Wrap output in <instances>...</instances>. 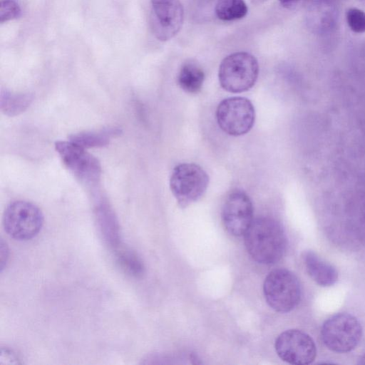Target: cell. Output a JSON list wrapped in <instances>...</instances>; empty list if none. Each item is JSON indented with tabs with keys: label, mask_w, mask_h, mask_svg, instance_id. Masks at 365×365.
<instances>
[{
	"label": "cell",
	"mask_w": 365,
	"mask_h": 365,
	"mask_svg": "<svg viewBox=\"0 0 365 365\" xmlns=\"http://www.w3.org/2000/svg\"><path fill=\"white\" fill-rule=\"evenodd\" d=\"M96 215L102 230L111 244L118 242L117 222L112 210L106 204H101L96 208Z\"/></svg>",
	"instance_id": "17"
},
{
	"label": "cell",
	"mask_w": 365,
	"mask_h": 365,
	"mask_svg": "<svg viewBox=\"0 0 365 365\" xmlns=\"http://www.w3.org/2000/svg\"><path fill=\"white\" fill-rule=\"evenodd\" d=\"M205 80L202 68L195 62L187 61L181 66L178 75V83L185 92L198 93Z\"/></svg>",
	"instance_id": "13"
},
{
	"label": "cell",
	"mask_w": 365,
	"mask_h": 365,
	"mask_svg": "<svg viewBox=\"0 0 365 365\" xmlns=\"http://www.w3.org/2000/svg\"><path fill=\"white\" fill-rule=\"evenodd\" d=\"M222 221L230 235H245L253 221V205L247 193L235 190L227 196L222 209Z\"/></svg>",
	"instance_id": "11"
},
{
	"label": "cell",
	"mask_w": 365,
	"mask_h": 365,
	"mask_svg": "<svg viewBox=\"0 0 365 365\" xmlns=\"http://www.w3.org/2000/svg\"><path fill=\"white\" fill-rule=\"evenodd\" d=\"M117 257L121 267L130 274L140 277L143 274V264L133 252L128 250H122L117 252Z\"/></svg>",
	"instance_id": "18"
},
{
	"label": "cell",
	"mask_w": 365,
	"mask_h": 365,
	"mask_svg": "<svg viewBox=\"0 0 365 365\" xmlns=\"http://www.w3.org/2000/svg\"><path fill=\"white\" fill-rule=\"evenodd\" d=\"M21 15V9L15 0H1L0 22L4 23L18 18Z\"/></svg>",
	"instance_id": "20"
},
{
	"label": "cell",
	"mask_w": 365,
	"mask_h": 365,
	"mask_svg": "<svg viewBox=\"0 0 365 365\" xmlns=\"http://www.w3.org/2000/svg\"><path fill=\"white\" fill-rule=\"evenodd\" d=\"M263 293L268 305L274 311L286 313L299 303L302 294L297 276L286 269H276L265 277Z\"/></svg>",
	"instance_id": "3"
},
{
	"label": "cell",
	"mask_w": 365,
	"mask_h": 365,
	"mask_svg": "<svg viewBox=\"0 0 365 365\" xmlns=\"http://www.w3.org/2000/svg\"><path fill=\"white\" fill-rule=\"evenodd\" d=\"M118 128H107L100 131L81 132L71 135L69 140L84 148H101L108 145L110 138L119 135Z\"/></svg>",
	"instance_id": "15"
},
{
	"label": "cell",
	"mask_w": 365,
	"mask_h": 365,
	"mask_svg": "<svg viewBox=\"0 0 365 365\" xmlns=\"http://www.w3.org/2000/svg\"><path fill=\"white\" fill-rule=\"evenodd\" d=\"M274 348L278 356L290 364H312L317 355L314 340L299 329H288L276 339Z\"/></svg>",
	"instance_id": "9"
},
{
	"label": "cell",
	"mask_w": 365,
	"mask_h": 365,
	"mask_svg": "<svg viewBox=\"0 0 365 365\" xmlns=\"http://www.w3.org/2000/svg\"><path fill=\"white\" fill-rule=\"evenodd\" d=\"M43 216L34 204L16 200L11 202L3 215V225L6 233L17 240H28L34 237L41 230Z\"/></svg>",
	"instance_id": "5"
},
{
	"label": "cell",
	"mask_w": 365,
	"mask_h": 365,
	"mask_svg": "<svg viewBox=\"0 0 365 365\" xmlns=\"http://www.w3.org/2000/svg\"><path fill=\"white\" fill-rule=\"evenodd\" d=\"M321 334L324 344L330 350L346 353L358 345L362 336V329L355 317L338 313L324 323Z\"/></svg>",
	"instance_id": "6"
},
{
	"label": "cell",
	"mask_w": 365,
	"mask_h": 365,
	"mask_svg": "<svg viewBox=\"0 0 365 365\" xmlns=\"http://www.w3.org/2000/svg\"><path fill=\"white\" fill-rule=\"evenodd\" d=\"M33 98V95L29 93H13L2 90L0 94L1 110L9 116L17 115L29 107Z\"/></svg>",
	"instance_id": "14"
},
{
	"label": "cell",
	"mask_w": 365,
	"mask_h": 365,
	"mask_svg": "<svg viewBox=\"0 0 365 365\" xmlns=\"http://www.w3.org/2000/svg\"><path fill=\"white\" fill-rule=\"evenodd\" d=\"M244 236L247 252L259 264H274L285 253L287 246L285 232L282 225L272 217L253 220Z\"/></svg>",
	"instance_id": "1"
},
{
	"label": "cell",
	"mask_w": 365,
	"mask_h": 365,
	"mask_svg": "<svg viewBox=\"0 0 365 365\" xmlns=\"http://www.w3.org/2000/svg\"><path fill=\"white\" fill-rule=\"evenodd\" d=\"M208 185L207 173L195 163L178 165L173 169L170 178L171 192L182 207H185L201 198Z\"/></svg>",
	"instance_id": "4"
},
{
	"label": "cell",
	"mask_w": 365,
	"mask_h": 365,
	"mask_svg": "<svg viewBox=\"0 0 365 365\" xmlns=\"http://www.w3.org/2000/svg\"><path fill=\"white\" fill-rule=\"evenodd\" d=\"M281 4L287 8H292L304 0H279ZM307 2L310 0H304Z\"/></svg>",
	"instance_id": "23"
},
{
	"label": "cell",
	"mask_w": 365,
	"mask_h": 365,
	"mask_svg": "<svg viewBox=\"0 0 365 365\" xmlns=\"http://www.w3.org/2000/svg\"><path fill=\"white\" fill-rule=\"evenodd\" d=\"M21 364L18 356L12 350L1 347L0 351V365H16Z\"/></svg>",
	"instance_id": "21"
},
{
	"label": "cell",
	"mask_w": 365,
	"mask_h": 365,
	"mask_svg": "<svg viewBox=\"0 0 365 365\" xmlns=\"http://www.w3.org/2000/svg\"><path fill=\"white\" fill-rule=\"evenodd\" d=\"M1 254H0V256H1V269L2 271V269H4V264L5 263H6V262L7 261V258H8V249H7V246L6 244H4V241L1 240Z\"/></svg>",
	"instance_id": "22"
},
{
	"label": "cell",
	"mask_w": 365,
	"mask_h": 365,
	"mask_svg": "<svg viewBox=\"0 0 365 365\" xmlns=\"http://www.w3.org/2000/svg\"><path fill=\"white\" fill-rule=\"evenodd\" d=\"M215 11L220 20L230 21L245 17L248 8L244 0H217Z\"/></svg>",
	"instance_id": "16"
},
{
	"label": "cell",
	"mask_w": 365,
	"mask_h": 365,
	"mask_svg": "<svg viewBox=\"0 0 365 365\" xmlns=\"http://www.w3.org/2000/svg\"><path fill=\"white\" fill-rule=\"evenodd\" d=\"M55 148L65 166L86 185L93 186L99 181L101 166L98 160L86 148L68 140H59Z\"/></svg>",
	"instance_id": "8"
},
{
	"label": "cell",
	"mask_w": 365,
	"mask_h": 365,
	"mask_svg": "<svg viewBox=\"0 0 365 365\" xmlns=\"http://www.w3.org/2000/svg\"><path fill=\"white\" fill-rule=\"evenodd\" d=\"M359 1H361L362 4H365V0H359Z\"/></svg>",
	"instance_id": "25"
},
{
	"label": "cell",
	"mask_w": 365,
	"mask_h": 365,
	"mask_svg": "<svg viewBox=\"0 0 365 365\" xmlns=\"http://www.w3.org/2000/svg\"><path fill=\"white\" fill-rule=\"evenodd\" d=\"M150 26L160 41L173 38L181 29L184 10L180 0H150Z\"/></svg>",
	"instance_id": "10"
},
{
	"label": "cell",
	"mask_w": 365,
	"mask_h": 365,
	"mask_svg": "<svg viewBox=\"0 0 365 365\" xmlns=\"http://www.w3.org/2000/svg\"><path fill=\"white\" fill-rule=\"evenodd\" d=\"M259 65L252 54L235 52L226 56L219 67L218 78L221 86L230 93L250 90L257 81Z\"/></svg>",
	"instance_id": "2"
},
{
	"label": "cell",
	"mask_w": 365,
	"mask_h": 365,
	"mask_svg": "<svg viewBox=\"0 0 365 365\" xmlns=\"http://www.w3.org/2000/svg\"><path fill=\"white\" fill-rule=\"evenodd\" d=\"M359 363L361 364H365V354L362 356Z\"/></svg>",
	"instance_id": "24"
},
{
	"label": "cell",
	"mask_w": 365,
	"mask_h": 365,
	"mask_svg": "<svg viewBox=\"0 0 365 365\" xmlns=\"http://www.w3.org/2000/svg\"><path fill=\"white\" fill-rule=\"evenodd\" d=\"M346 19L348 26L355 33L365 32V12L357 8H350L346 11Z\"/></svg>",
	"instance_id": "19"
},
{
	"label": "cell",
	"mask_w": 365,
	"mask_h": 365,
	"mask_svg": "<svg viewBox=\"0 0 365 365\" xmlns=\"http://www.w3.org/2000/svg\"><path fill=\"white\" fill-rule=\"evenodd\" d=\"M303 260L308 274L319 286L330 287L337 281L338 273L335 267L314 252H304Z\"/></svg>",
	"instance_id": "12"
},
{
	"label": "cell",
	"mask_w": 365,
	"mask_h": 365,
	"mask_svg": "<svg viewBox=\"0 0 365 365\" xmlns=\"http://www.w3.org/2000/svg\"><path fill=\"white\" fill-rule=\"evenodd\" d=\"M216 118L219 126L225 133L232 136L245 135L255 123V108L251 101L245 97H230L219 103Z\"/></svg>",
	"instance_id": "7"
}]
</instances>
